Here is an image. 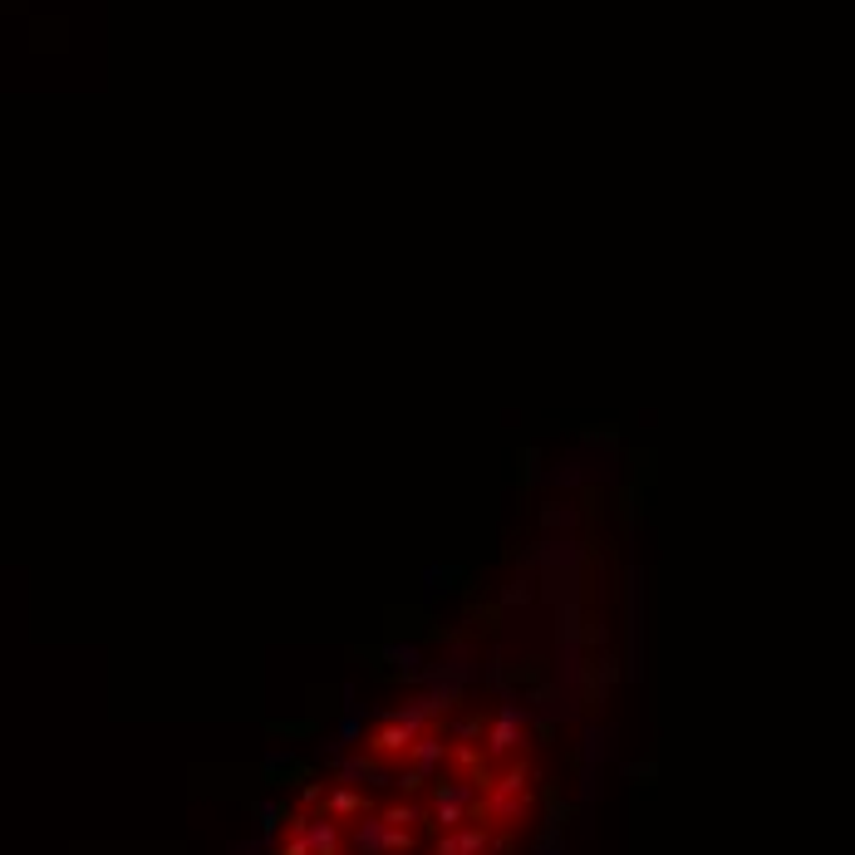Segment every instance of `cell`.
I'll use <instances>...</instances> for the list:
<instances>
[{
    "label": "cell",
    "mask_w": 855,
    "mask_h": 855,
    "mask_svg": "<svg viewBox=\"0 0 855 855\" xmlns=\"http://www.w3.org/2000/svg\"><path fill=\"white\" fill-rule=\"evenodd\" d=\"M526 811V742L482 713L418 708L305 792L276 855H507Z\"/></svg>",
    "instance_id": "1"
}]
</instances>
